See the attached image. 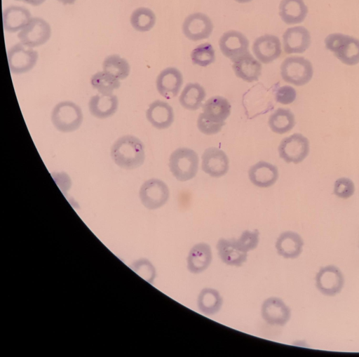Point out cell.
<instances>
[{"instance_id": "obj_19", "label": "cell", "mask_w": 359, "mask_h": 357, "mask_svg": "<svg viewBox=\"0 0 359 357\" xmlns=\"http://www.w3.org/2000/svg\"><path fill=\"white\" fill-rule=\"evenodd\" d=\"M304 241L302 236L293 231L282 232L276 239L275 248L278 255L285 259L294 260L302 252Z\"/></svg>"}, {"instance_id": "obj_28", "label": "cell", "mask_w": 359, "mask_h": 357, "mask_svg": "<svg viewBox=\"0 0 359 357\" xmlns=\"http://www.w3.org/2000/svg\"><path fill=\"white\" fill-rule=\"evenodd\" d=\"M223 305V298L219 292L212 288H203L197 297L198 311L205 316L217 314Z\"/></svg>"}, {"instance_id": "obj_26", "label": "cell", "mask_w": 359, "mask_h": 357, "mask_svg": "<svg viewBox=\"0 0 359 357\" xmlns=\"http://www.w3.org/2000/svg\"><path fill=\"white\" fill-rule=\"evenodd\" d=\"M231 113V104L222 96H214L203 105V115L208 120L215 123H224Z\"/></svg>"}, {"instance_id": "obj_22", "label": "cell", "mask_w": 359, "mask_h": 357, "mask_svg": "<svg viewBox=\"0 0 359 357\" xmlns=\"http://www.w3.org/2000/svg\"><path fill=\"white\" fill-rule=\"evenodd\" d=\"M250 182L261 188L273 185L278 178V168L270 163L261 161L251 166L248 170Z\"/></svg>"}, {"instance_id": "obj_41", "label": "cell", "mask_w": 359, "mask_h": 357, "mask_svg": "<svg viewBox=\"0 0 359 357\" xmlns=\"http://www.w3.org/2000/svg\"><path fill=\"white\" fill-rule=\"evenodd\" d=\"M57 1L62 3L64 5L74 4L76 1V0H57Z\"/></svg>"}, {"instance_id": "obj_20", "label": "cell", "mask_w": 359, "mask_h": 357, "mask_svg": "<svg viewBox=\"0 0 359 357\" xmlns=\"http://www.w3.org/2000/svg\"><path fill=\"white\" fill-rule=\"evenodd\" d=\"M146 117L154 128L166 129L174 121L173 109L166 102L155 100L149 105L146 112Z\"/></svg>"}, {"instance_id": "obj_18", "label": "cell", "mask_w": 359, "mask_h": 357, "mask_svg": "<svg viewBox=\"0 0 359 357\" xmlns=\"http://www.w3.org/2000/svg\"><path fill=\"white\" fill-rule=\"evenodd\" d=\"M212 252L210 245L205 242L194 245L187 257V270L194 274L205 271L211 264Z\"/></svg>"}, {"instance_id": "obj_1", "label": "cell", "mask_w": 359, "mask_h": 357, "mask_svg": "<svg viewBox=\"0 0 359 357\" xmlns=\"http://www.w3.org/2000/svg\"><path fill=\"white\" fill-rule=\"evenodd\" d=\"M111 157L120 168L131 170L141 166L145 159L143 142L133 135L116 140L111 148Z\"/></svg>"}, {"instance_id": "obj_5", "label": "cell", "mask_w": 359, "mask_h": 357, "mask_svg": "<svg viewBox=\"0 0 359 357\" xmlns=\"http://www.w3.org/2000/svg\"><path fill=\"white\" fill-rule=\"evenodd\" d=\"M281 77L287 83L297 86L308 83L313 77L311 62L300 56L285 58L280 65Z\"/></svg>"}, {"instance_id": "obj_10", "label": "cell", "mask_w": 359, "mask_h": 357, "mask_svg": "<svg viewBox=\"0 0 359 357\" xmlns=\"http://www.w3.org/2000/svg\"><path fill=\"white\" fill-rule=\"evenodd\" d=\"M50 36V26L45 20L38 17L32 18L18 34L20 42L29 48L42 46Z\"/></svg>"}, {"instance_id": "obj_2", "label": "cell", "mask_w": 359, "mask_h": 357, "mask_svg": "<svg viewBox=\"0 0 359 357\" xmlns=\"http://www.w3.org/2000/svg\"><path fill=\"white\" fill-rule=\"evenodd\" d=\"M325 47L344 64L359 63V39L341 33L329 34L325 39Z\"/></svg>"}, {"instance_id": "obj_7", "label": "cell", "mask_w": 359, "mask_h": 357, "mask_svg": "<svg viewBox=\"0 0 359 357\" xmlns=\"http://www.w3.org/2000/svg\"><path fill=\"white\" fill-rule=\"evenodd\" d=\"M142 205L149 210H156L163 206L168 201L170 191L162 180L151 178L145 181L139 191Z\"/></svg>"}, {"instance_id": "obj_11", "label": "cell", "mask_w": 359, "mask_h": 357, "mask_svg": "<svg viewBox=\"0 0 359 357\" xmlns=\"http://www.w3.org/2000/svg\"><path fill=\"white\" fill-rule=\"evenodd\" d=\"M263 320L273 326H284L291 317V310L285 302L278 297H270L261 306Z\"/></svg>"}, {"instance_id": "obj_40", "label": "cell", "mask_w": 359, "mask_h": 357, "mask_svg": "<svg viewBox=\"0 0 359 357\" xmlns=\"http://www.w3.org/2000/svg\"><path fill=\"white\" fill-rule=\"evenodd\" d=\"M18 1H22L24 3L30 4L34 6H38L42 4L46 0H15Z\"/></svg>"}, {"instance_id": "obj_14", "label": "cell", "mask_w": 359, "mask_h": 357, "mask_svg": "<svg viewBox=\"0 0 359 357\" xmlns=\"http://www.w3.org/2000/svg\"><path fill=\"white\" fill-rule=\"evenodd\" d=\"M202 170L212 177H220L227 173L229 161L226 153L217 147L206 149L202 154Z\"/></svg>"}, {"instance_id": "obj_27", "label": "cell", "mask_w": 359, "mask_h": 357, "mask_svg": "<svg viewBox=\"0 0 359 357\" xmlns=\"http://www.w3.org/2000/svg\"><path fill=\"white\" fill-rule=\"evenodd\" d=\"M308 13V8L303 0H282L279 5V15L287 25L302 22Z\"/></svg>"}, {"instance_id": "obj_6", "label": "cell", "mask_w": 359, "mask_h": 357, "mask_svg": "<svg viewBox=\"0 0 359 357\" xmlns=\"http://www.w3.org/2000/svg\"><path fill=\"white\" fill-rule=\"evenodd\" d=\"M309 141L300 133L283 138L278 148L280 157L286 163L294 164L302 162L309 155Z\"/></svg>"}, {"instance_id": "obj_31", "label": "cell", "mask_w": 359, "mask_h": 357, "mask_svg": "<svg viewBox=\"0 0 359 357\" xmlns=\"http://www.w3.org/2000/svg\"><path fill=\"white\" fill-rule=\"evenodd\" d=\"M156 23V15L153 11L145 7L136 8L130 15V24L138 32H148Z\"/></svg>"}, {"instance_id": "obj_42", "label": "cell", "mask_w": 359, "mask_h": 357, "mask_svg": "<svg viewBox=\"0 0 359 357\" xmlns=\"http://www.w3.org/2000/svg\"><path fill=\"white\" fill-rule=\"evenodd\" d=\"M234 1L238 3H240V4H245V3L250 2L252 0H234Z\"/></svg>"}, {"instance_id": "obj_4", "label": "cell", "mask_w": 359, "mask_h": 357, "mask_svg": "<svg viewBox=\"0 0 359 357\" xmlns=\"http://www.w3.org/2000/svg\"><path fill=\"white\" fill-rule=\"evenodd\" d=\"M83 119L81 109L71 101L57 103L51 112V121L54 127L62 133H71L77 130Z\"/></svg>"}, {"instance_id": "obj_13", "label": "cell", "mask_w": 359, "mask_h": 357, "mask_svg": "<svg viewBox=\"0 0 359 357\" xmlns=\"http://www.w3.org/2000/svg\"><path fill=\"white\" fill-rule=\"evenodd\" d=\"M219 46L222 54L231 61L249 53L248 39L243 33L236 30L224 32L219 39Z\"/></svg>"}, {"instance_id": "obj_21", "label": "cell", "mask_w": 359, "mask_h": 357, "mask_svg": "<svg viewBox=\"0 0 359 357\" xmlns=\"http://www.w3.org/2000/svg\"><path fill=\"white\" fill-rule=\"evenodd\" d=\"M216 248L221 261L228 266L241 267L248 260V253L238 248L235 238H219Z\"/></svg>"}, {"instance_id": "obj_30", "label": "cell", "mask_w": 359, "mask_h": 357, "mask_svg": "<svg viewBox=\"0 0 359 357\" xmlns=\"http://www.w3.org/2000/svg\"><path fill=\"white\" fill-rule=\"evenodd\" d=\"M294 125V115L289 109L278 108L269 118V126L271 130L277 134L288 133Z\"/></svg>"}, {"instance_id": "obj_15", "label": "cell", "mask_w": 359, "mask_h": 357, "mask_svg": "<svg viewBox=\"0 0 359 357\" xmlns=\"http://www.w3.org/2000/svg\"><path fill=\"white\" fill-rule=\"evenodd\" d=\"M252 51L257 60L264 64H269L280 57L281 44L278 36L265 34L255 39Z\"/></svg>"}, {"instance_id": "obj_23", "label": "cell", "mask_w": 359, "mask_h": 357, "mask_svg": "<svg viewBox=\"0 0 359 357\" xmlns=\"http://www.w3.org/2000/svg\"><path fill=\"white\" fill-rule=\"evenodd\" d=\"M233 62L232 68L237 77L249 83L259 79L262 74V65L250 53Z\"/></svg>"}, {"instance_id": "obj_24", "label": "cell", "mask_w": 359, "mask_h": 357, "mask_svg": "<svg viewBox=\"0 0 359 357\" xmlns=\"http://www.w3.org/2000/svg\"><path fill=\"white\" fill-rule=\"evenodd\" d=\"M3 26L11 33L22 29L32 19L29 11L20 6H11L3 11Z\"/></svg>"}, {"instance_id": "obj_8", "label": "cell", "mask_w": 359, "mask_h": 357, "mask_svg": "<svg viewBox=\"0 0 359 357\" xmlns=\"http://www.w3.org/2000/svg\"><path fill=\"white\" fill-rule=\"evenodd\" d=\"M39 54L32 48L22 43L13 46L7 52L10 71L14 74H21L30 71L36 64Z\"/></svg>"}, {"instance_id": "obj_9", "label": "cell", "mask_w": 359, "mask_h": 357, "mask_svg": "<svg viewBox=\"0 0 359 357\" xmlns=\"http://www.w3.org/2000/svg\"><path fill=\"white\" fill-rule=\"evenodd\" d=\"M344 285L341 271L333 264L321 267L316 275V286L323 295L333 297L341 292Z\"/></svg>"}, {"instance_id": "obj_38", "label": "cell", "mask_w": 359, "mask_h": 357, "mask_svg": "<svg viewBox=\"0 0 359 357\" xmlns=\"http://www.w3.org/2000/svg\"><path fill=\"white\" fill-rule=\"evenodd\" d=\"M225 125L224 123L212 122L204 117L201 113L197 119V127L203 134L210 135L218 133Z\"/></svg>"}, {"instance_id": "obj_16", "label": "cell", "mask_w": 359, "mask_h": 357, "mask_svg": "<svg viewBox=\"0 0 359 357\" xmlns=\"http://www.w3.org/2000/svg\"><path fill=\"white\" fill-rule=\"evenodd\" d=\"M182 83V74L175 67H167L162 70L158 75L156 81L158 92L168 100L177 95Z\"/></svg>"}, {"instance_id": "obj_33", "label": "cell", "mask_w": 359, "mask_h": 357, "mask_svg": "<svg viewBox=\"0 0 359 357\" xmlns=\"http://www.w3.org/2000/svg\"><path fill=\"white\" fill-rule=\"evenodd\" d=\"M90 83L94 89L103 95H111L114 90L121 86L119 79L104 71L93 74L90 79Z\"/></svg>"}, {"instance_id": "obj_35", "label": "cell", "mask_w": 359, "mask_h": 357, "mask_svg": "<svg viewBox=\"0 0 359 357\" xmlns=\"http://www.w3.org/2000/svg\"><path fill=\"white\" fill-rule=\"evenodd\" d=\"M260 240L257 229L245 230L238 238H235L236 244L244 252L248 253L257 248Z\"/></svg>"}, {"instance_id": "obj_12", "label": "cell", "mask_w": 359, "mask_h": 357, "mask_svg": "<svg viewBox=\"0 0 359 357\" xmlns=\"http://www.w3.org/2000/svg\"><path fill=\"white\" fill-rule=\"evenodd\" d=\"M213 30L210 18L202 13H194L188 15L183 24L182 32L189 40L194 41L208 39Z\"/></svg>"}, {"instance_id": "obj_37", "label": "cell", "mask_w": 359, "mask_h": 357, "mask_svg": "<svg viewBox=\"0 0 359 357\" xmlns=\"http://www.w3.org/2000/svg\"><path fill=\"white\" fill-rule=\"evenodd\" d=\"M355 192V184L348 177L337 179L334 185V194L340 198L347 199Z\"/></svg>"}, {"instance_id": "obj_29", "label": "cell", "mask_w": 359, "mask_h": 357, "mask_svg": "<svg viewBox=\"0 0 359 357\" xmlns=\"http://www.w3.org/2000/svg\"><path fill=\"white\" fill-rule=\"evenodd\" d=\"M205 96V90L201 85L197 83H189L184 88L179 101L184 108L195 111L201 106Z\"/></svg>"}, {"instance_id": "obj_36", "label": "cell", "mask_w": 359, "mask_h": 357, "mask_svg": "<svg viewBox=\"0 0 359 357\" xmlns=\"http://www.w3.org/2000/svg\"><path fill=\"white\" fill-rule=\"evenodd\" d=\"M131 269L147 282L153 283L156 276V271L149 260L145 258L137 260L133 263Z\"/></svg>"}, {"instance_id": "obj_32", "label": "cell", "mask_w": 359, "mask_h": 357, "mask_svg": "<svg viewBox=\"0 0 359 357\" xmlns=\"http://www.w3.org/2000/svg\"><path fill=\"white\" fill-rule=\"evenodd\" d=\"M102 67L103 71L113 75L119 80L127 78L130 69L128 61L116 54L106 57L103 61Z\"/></svg>"}, {"instance_id": "obj_3", "label": "cell", "mask_w": 359, "mask_h": 357, "mask_svg": "<svg viewBox=\"0 0 359 357\" xmlns=\"http://www.w3.org/2000/svg\"><path fill=\"white\" fill-rule=\"evenodd\" d=\"M198 161V156L195 151L187 147H180L170 156V170L177 180L188 181L196 176Z\"/></svg>"}, {"instance_id": "obj_25", "label": "cell", "mask_w": 359, "mask_h": 357, "mask_svg": "<svg viewBox=\"0 0 359 357\" xmlns=\"http://www.w3.org/2000/svg\"><path fill=\"white\" fill-rule=\"evenodd\" d=\"M118 101L116 95L97 94L88 102L90 113L97 119H107L114 114L118 109Z\"/></svg>"}, {"instance_id": "obj_17", "label": "cell", "mask_w": 359, "mask_h": 357, "mask_svg": "<svg viewBox=\"0 0 359 357\" xmlns=\"http://www.w3.org/2000/svg\"><path fill=\"white\" fill-rule=\"evenodd\" d=\"M283 49L285 53H302L311 45V34L303 26L290 27L283 35Z\"/></svg>"}, {"instance_id": "obj_39", "label": "cell", "mask_w": 359, "mask_h": 357, "mask_svg": "<svg viewBox=\"0 0 359 357\" xmlns=\"http://www.w3.org/2000/svg\"><path fill=\"white\" fill-rule=\"evenodd\" d=\"M297 97V92L294 88L290 86L279 87L275 93L276 101L282 105L292 103Z\"/></svg>"}, {"instance_id": "obj_34", "label": "cell", "mask_w": 359, "mask_h": 357, "mask_svg": "<svg viewBox=\"0 0 359 357\" xmlns=\"http://www.w3.org/2000/svg\"><path fill=\"white\" fill-rule=\"evenodd\" d=\"M191 58L193 64L207 67L215 61V50L209 43H201L191 51Z\"/></svg>"}]
</instances>
